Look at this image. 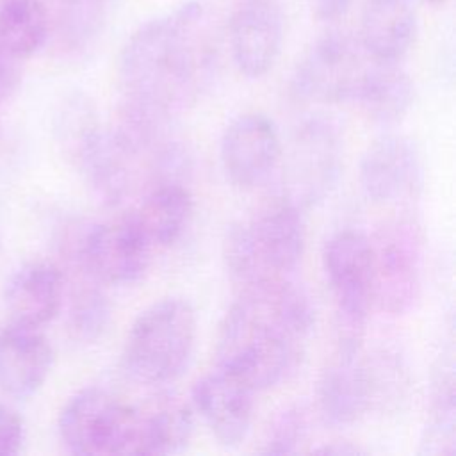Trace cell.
Returning <instances> with one entry per match:
<instances>
[{
    "label": "cell",
    "instance_id": "cell-25",
    "mask_svg": "<svg viewBox=\"0 0 456 456\" xmlns=\"http://www.w3.org/2000/svg\"><path fill=\"white\" fill-rule=\"evenodd\" d=\"M98 0H59V36L66 50L80 52L96 37L102 16Z\"/></svg>",
    "mask_w": 456,
    "mask_h": 456
},
{
    "label": "cell",
    "instance_id": "cell-10",
    "mask_svg": "<svg viewBox=\"0 0 456 456\" xmlns=\"http://www.w3.org/2000/svg\"><path fill=\"white\" fill-rule=\"evenodd\" d=\"M153 251L132 216H125L87 230L78 260L82 271L100 283L130 285L146 274Z\"/></svg>",
    "mask_w": 456,
    "mask_h": 456
},
{
    "label": "cell",
    "instance_id": "cell-20",
    "mask_svg": "<svg viewBox=\"0 0 456 456\" xmlns=\"http://www.w3.org/2000/svg\"><path fill=\"white\" fill-rule=\"evenodd\" d=\"M354 102L376 123L395 125L411 109L415 86L397 64L372 61L360 80Z\"/></svg>",
    "mask_w": 456,
    "mask_h": 456
},
{
    "label": "cell",
    "instance_id": "cell-14",
    "mask_svg": "<svg viewBox=\"0 0 456 456\" xmlns=\"http://www.w3.org/2000/svg\"><path fill=\"white\" fill-rule=\"evenodd\" d=\"M228 41L235 66L249 78L269 73L283 46V14L274 0H246L230 18Z\"/></svg>",
    "mask_w": 456,
    "mask_h": 456
},
{
    "label": "cell",
    "instance_id": "cell-1",
    "mask_svg": "<svg viewBox=\"0 0 456 456\" xmlns=\"http://www.w3.org/2000/svg\"><path fill=\"white\" fill-rule=\"evenodd\" d=\"M205 21L203 5L187 2L141 25L119 53L121 100L173 118L189 107L210 71Z\"/></svg>",
    "mask_w": 456,
    "mask_h": 456
},
{
    "label": "cell",
    "instance_id": "cell-12",
    "mask_svg": "<svg viewBox=\"0 0 456 456\" xmlns=\"http://www.w3.org/2000/svg\"><path fill=\"white\" fill-rule=\"evenodd\" d=\"M360 185L376 205L411 200L422 187V160L413 141L397 134L372 141L360 160Z\"/></svg>",
    "mask_w": 456,
    "mask_h": 456
},
{
    "label": "cell",
    "instance_id": "cell-2",
    "mask_svg": "<svg viewBox=\"0 0 456 456\" xmlns=\"http://www.w3.org/2000/svg\"><path fill=\"white\" fill-rule=\"evenodd\" d=\"M303 340L267 294H242L221 324L217 367L242 379L255 392L267 390L296 367Z\"/></svg>",
    "mask_w": 456,
    "mask_h": 456
},
{
    "label": "cell",
    "instance_id": "cell-27",
    "mask_svg": "<svg viewBox=\"0 0 456 456\" xmlns=\"http://www.w3.org/2000/svg\"><path fill=\"white\" fill-rule=\"evenodd\" d=\"M25 442V424L20 413L0 403V456H14Z\"/></svg>",
    "mask_w": 456,
    "mask_h": 456
},
{
    "label": "cell",
    "instance_id": "cell-6",
    "mask_svg": "<svg viewBox=\"0 0 456 456\" xmlns=\"http://www.w3.org/2000/svg\"><path fill=\"white\" fill-rule=\"evenodd\" d=\"M344 132L328 112L305 116L292 130L285 150V191L299 208L326 200L342 175Z\"/></svg>",
    "mask_w": 456,
    "mask_h": 456
},
{
    "label": "cell",
    "instance_id": "cell-11",
    "mask_svg": "<svg viewBox=\"0 0 456 456\" xmlns=\"http://www.w3.org/2000/svg\"><path fill=\"white\" fill-rule=\"evenodd\" d=\"M219 157L228 182L242 191L269 180L281 159L276 125L262 112L240 114L224 128Z\"/></svg>",
    "mask_w": 456,
    "mask_h": 456
},
{
    "label": "cell",
    "instance_id": "cell-28",
    "mask_svg": "<svg viewBox=\"0 0 456 456\" xmlns=\"http://www.w3.org/2000/svg\"><path fill=\"white\" fill-rule=\"evenodd\" d=\"M21 82L20 59L0 46V103L9 100Z\"/></svg>",
    "mask_w": 456,
    "mask_h": 456
},
{
    "label": "cell",
    "instance_id": "cell-7",
    "mask_svg": "<svg viewBox=\"0 0 456 456\" xmlns=\"http://www.w3.org/2000/svg\"><path fill=\"white\" fill-rule=\"evenodd\" d=\"M324 273L337 305L338 344L360 346L374 301L370 239L354 228L335 232L322 248Z\"/></svg>",
    "mask_w": 456,
    "mask_h": 456
},
{
    "label": "cell",
    "instance_id": "cell-17",
    "mask_svg": "<svg viewBox=\"0 0 456 456\" xmlns=\"http://www.w3.org/2000/svg\"><path fill=\"white\" fill-rule=\"evenodd\" d=\"M64 299V276L46 260L20 265L5 283L4 303L12 324L43 328L53 321Z\"/></svg>",
    "mask_w": 456,
    "mask_h": 456
},
{
    "label": "cell",
    "instance_id": "cell-22",
    "mask_svg": "<svg viewBox=\"0 0 456 456\" xmlns=\"http://www.w3.org/2000/svg\"><path fill=\"white\" fill-rule=\"evenodd\" d=\"M189 408L173 397H160L142 408L137 454H171L182 451L192 435Z\"/></svg>",
    "mask_w": 456,
    "mask_h": 456
},
{
    "label": "cell",
    "instance_id": "cell-13",
    "mask_svg": "<svg viewBox=\"0 0 456 456\" xmlns=\"http://www.w3.org/2000/svg\"><path fill=\"white\" fill-rule=\"evenodd\" d=\"M376 392L378 381L360 358V346H340L317 385L321 415L330 426H351L370 410Z\"/></svg>",
    "mask_w": 456,
    "mask_h": 456
},
{
    "label": "cell",
    "instance_id": "cell-18",
    "mask_svg": "<svg viewBox=\"0 0 456 456\" xmlns=\"http://www.w3.org/2000/svg\"><path fill=\"white\" fill-rule=\"evenodd\" d=\"M417 36L411 0H367L360 20V46L376 62L397 64Z\"/></svg>",
    "mask_w": 456,
    "mask_h": 456
},
{
    "label": "cell",
    "instance_id": "cell-29",
    "mask_svg": "<svg viewBox=\"0 0 456 456\" xmlns=\"http://www.w3.org/2000/svg\"><path fill=\"white\" fill-rule=\"evenodd\" d=\"M353 0H310L312 12L322 21L340 20L351 7Z\"/></svg>",
    "mask_w": 456,
    "mask_h": 456
},
{
    "label": "cell",
    "instance_id": "cell-3",
    "mask_svg": "<svg viewBox=\"0 0 456 456\" xmlns=\"http://www.w3.org/2000/svg\"><path fill=\"white\" fill-rule=\"evenodd\" d=\"M305 251L301 208L285 194L271 198L249 223L230 226L224 260L242 292L289 278Z\"/></svg>",
    "mask_w": 456,
    "mask_h": 456
},
{
    "label": "cell",
    "instance_id": "cell-9",
    "mask_svg": "<svg viewBox=\"0 0 456 456\" xmlns=\"http://www.w3.org/2000/svg\"><path fill=\"white\" fill-rule=\"evenodd\" d=\"M363 48L342 32L321 36L297 62L290 89L305 102L340 103L354 100L367 69Z\"/></svg>",
    "mask_w": 456,
    "mask_h": 456
},
{
    "label": "cell",
    "instance_id": "cell-24",
    "mask_svg": "<svg viewBox=\"0 0 456 456\" xmlns=\"http://www.w3.org/2000/svg\"><path fill=\"white\" fill-rule=\"evenodd\" d=\"M86 273V271H84ZM87 280L75 285L69 297V330L82 342L103 335L110 321V305L100 281L86 273Z\"/></svg>",
    "mask_w": 456,
    "mask_h": 456
},
{
    "label": "cell",
    "instance_id": "cell-16",
    "mask_svg": "<svg viewBox=\"0 0 456 456\" xmlns=\"http://www.w3.org/2000/svg\"><path fill=\"white\" fill-rule=\"evenodd\" d=\"M53 347L39 328L12 324L0 333V390L14 399L32 397L53 367Z\"/></svg>",
    "mask_w": 456,
    "mask_h": 456
},
{
    "label": "cell",
    "instance_id": "cell-30",
    "mask_svg": "<svg viewBox=\"0 0 456 456\" xmlns=\"http://www.w3.org/2000/svg\"><path fill=\"white\" fill-rule=\"evenodd\" d=\"M314 451L322 452V454H362L363 452L360 447L351 445L349 442H333L330 445H322Z\"/></svg>",
    "mask_w": 456,
    "mask_h": 456
},
{
    "label": "cell",
    "instance_id": "cell-26",
    "mask_svg": "<svg viewBox=\"0 0 456 456\" xmlns=\"http://www.w3.org/2000/svg\"><path fill=\"white\" fill-rule=\"evenodd\" d=\"M306 436V417L299 406H290L280 411L265 429L260 452L264 454H290L296 452Z\"/></svg>",
    "mask_w": 456,
    "mask_h": 456
},
{
    "label": "cell",
    "instance_id": "cell-8",
    "mask_svg": "<svg viewBox=\"0 0 456 456\" xmlns=\"http://www.w3.org/2000/svg\"><path fill=\"white\" fill-rule=\"evenodd\" d=\"M372 244L374 301L392 314H406L419 299L424 274V237L413 217L401 216L379 226Z\"/></svg>",
    "mask_w": 456,
    "mask_h": 456
},
{
    "label": "cell",
    "instance_id": "cell-23",
    "mask_svg": "<svg viewBox=\"0 0 456 456\" xmlns=\"http://www.w3.org/2000/svg\"><path fill=\"white\" fill-rule=\"evenodd\" d=\"M52 20L41 0L0 2V46L16 59L39 52L50 37Z\"/></svg>",
    "mask_w": 456,
    "mask_h": 456
},
{
    "label": "cell",
    "instance_id": "cell-19",
    "mask_svg": "<svg viewBox=\"0 0 456 456\" xmlns=\"http://www.w3.org/2000/svg\"><path fill=\"white\" fill-rule=\"evenodd\" d=\"M194 201L183 182H155L132 219L153 249L169 248L189 226Z\"/></svg>",
    "mask_w": 456,
    "mask_h": 456
},
{
    "label": "cell",
    "instance_id": "cell-15",
    "mask_svg": "<svg viewBox=\"0 0 456 456\" xmlns=\"http://www.w3.org/2000/svg\"><path fill=\"white\" fill-rule=\"evenodd\" d=\"M253 394L255 390L242 379L217 367V370L196 381L192 401L217 442L235 447L249 433Z\"/></svg>",
    "mask_w": 456,
    "mask_h": 456
},
{
    "label": "cell",
    "instance_id": "cell-5",
    "mask_svg": "<svg viewBox=\"0 0 456 456\" xmlns=\"http://www.w3.org/2000/svg\"><path fill=\"white\" fill-rule=\"evenodd\" d=\"M142 408L102 387L77 392L59 415V435L73 454H135Z\"/></svg>",
    "mask_w": 456,
    "mask_h": 456
},
{
    "label": "cell",
    "instance_id": "cell-21",
    "mask_svg": "<svg viewBox=\"0 0 456 456\" xmlns=\"http://www.w3.org/2000/svg\"><path fill=\"white\" fill-rule=\"evenodd\" d=\"M454 399V363L451 358H442L431 378L428 419L419 447L420 454L451 456L456 452Z\"/></svg>",
    "mask_w": 456,
    "mask_h": 456
},
{
    "label": "cell",
    "instance_id": "cell-31",
    "mask_svg": "<svg viewBox=\"0 0 456 456\" xmlns=\"http://www.w3.org/2000/svg\"><path fill=\"white\" fill-rule=\"evenodd\" d=\"M426 2L431 5H444L447 0H426Z\"/></svg>",
    "mask_w": 456,
    "mask_h": 456
},
{
    "label": "cell",
    "instance_id": "cell-4",
    "mask_svg": "<svg viewBox=\"0 0 456 456\" xmlns=\"http://www.w3.org/2000/svg\"><path fill=\"white\" fill-rule=\"evenodd\" d=\"M198 321L183 297H164L142 310L128 330L121 367L135 383L164 385L185 372L196 346Z\"/></svg>",
    "mask_w": 456,
    "mask_h": 456
}]
</instances>
